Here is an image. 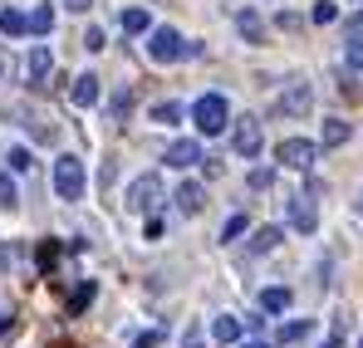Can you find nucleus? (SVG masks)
<instances>
[{"label": "nucleus", "instance_id": "1", "mask_svg": "<svg viewBox=\"0 0 363 348\" xmlns=\"http://www.w3.org/2000/svg\"><path fill=\"white\" fill-rule=\"evenodd\" d=\"M191 123H196V133H206V137L226 133V128H231V108H226V99H221V94H201V99L191 103Z\"/></svg>", "mask_w": 363, "mask_h": 348}, {"label": "nucleus", "instance_id": "2", "mask_svg": "<svg viewBox=\"0 0 363 348\" xmlns=\"http://www.w3.org/2000/svg\"><path fill=\"white\" fill-rule=\"evenodd\" d=\"M275 162L290 167V172H314V162H319V142H309V137H285V142L275 147Z\"/></svg>", "mask_w": 363, "mask_h": 348}, {"label": "nucleus", "instance_id": "3", "mask_svg": "<svg viewBox=\"0 0 363 348\" xmlns=\"http://www.w3.org/2000/svg\"><path fill=\"white\" fill-rule=\"evenodd\" d=\"M55 191H60V201H79L84 196V162L74 152H64L55 162Z\"/></svg>", "mask_w": 363, "mask_h": 348}, {"label": "nucleus", "instance_id": "4", "mask_svg": "<svg viewBox=\"0 0 363 348\" xmlns=\"http://www.w3.org/2000/svg\"><path fill=\"white\" fill-rule=\"evenodd\" d=\"M147 59H152V64H177V59H186V40H182L177 30L162 25V30L147 35Z\"/></svg>", "mask_w": 363, "mask_h": 348}, {"label": "nucleus", "instance_id": "5", "mask_svg": "<svg viewBox=\"0 0 363 348\" xmlns=\"http://www.w3.org/2000/svg\"><path fill=\"white\" fill-rule=\"evenodd\" d=\"M309 108H314V84H309V79H290L285 94H280V113L285 118H304Z\"/></svg>", "mask_w": 363, "mask_h": 348}, {"label": "nucleus", "instance_id": "6", "mask_svg": "<svg viewBox=\"0 0 363 348\" xmlns=\"http://www.w3.org/2000/svg\"><path fill=\"white\" fill-rule=\"evenodd\" d=\"M231 147L241 152L245 162H250V157H260L265 137H260V123H255V118H236V128H231Z\"/></svg>", "mask_w": 363, "mask_h": 348}, {"label": "nucleus", "instance_id": "7", "mask_svg": "<svg viewBox=\"0 0 363 348\" xmlns=\"http://www.w3.org/2000/svg\"><path fill=\"white\" fill-rule=\"evenodd\" d=\"M157 201H162V181H157L152 172L138 176V181L128 186V206H133V211H152Z\"/></svg>", "mask_w": 363, "mask_h": 348}, {"label": "nucleus", "instance_id": "8", "mask_svg": "<svg viewBox=\"0 0 363 348\" xmlns=\"http://www.w3.org/2000/svg\"><path fill=\"white\" fill-rule=\"evenodd\" d=\"M290 226H295L300 235H309L314 226H319V206H314V196H309V191L290 196Z\"/></svg>", "mask_w": 363, "mask_h": 348}, {"label": "nucleus", "instance_id": "9", "mask_svg": "<svg viewBox=\"0 0 363 348\" xmlns=\"http://www.w3.org/2000/svg\"><path fill=\"white\" fill-rule=\"evenodd\" d=\"M162 162H167V167H182V172H186V167H196V162H201V142L177 137V142L167 147V157H162Z\"/></svg>", "mask_w": 363, "mask_h": 348}, {"label": "nucleus", "instance_id": "10", "mask_svg": "<svg viewBox=\"0 0 363 348\" xmlns=\"http://www.w3.org/2000/svg\"><path fill=\"white\" fill-rule=\"evenodd\" d=\"M50 69H55V55H50V45H35V50H30V64H25L30 84H45V79H50Z\"/></svg>", "mask_w": 363, "mask_h": 348}, {"label": "nucleus", "instance_id": "11", "mask_svg": "<svg viewBox=\"0 0 363 348\" xmlns=\"http://www.w3.org/2000/svg\"><path fill=\"white\" fill-rule=\"evenodd\" d=\"M172 201H177L182 216H196V211H201V201H206V191H201V181H182Z\"/></svg>", "mask_w": 363, "mask_h": 348}, {"label": "nucleus", "instance_id": "12", "mask_svg": "<svg viewBox=\"0 0 363 348\" xmlns=\"http://www.w3.org/2000/svg\"><path fill=\"white\" fill-rule=\"evenodd\" d=\"M99 94H104V89H99V79H94V74H79L69 99H74V108H94V103H99Z\"/></svg>", "mask_w": 363, "mask_h": 348}, {"label": "nucleus", "instance_id": "13", "mask_svg": "<svg viewBox=\"0 0 363 348\" xmlns=\"http://www.w3.org/2000/svg\"><path fill=\"white\" fill-rule=\"evenodd\" d=\"M236 30H241L250 45H260V40H265V20H260L250 5H245V10H236Z\"/></svg>", "mask_w": 363, "mask_h": 348}, {"label": "nucleus", "instance_id": "14", "mask_svg": "<svg viewBox=\"0 0 363 348\" xmlns=\"http://www.w3.org/2000/svg\"><path fill=\"white\" fill-rule=\"evenodd\" d=\"M211 334H216V344H241L245 324H241V319H236V314H221V319L211 324Z\"/></svg>", "mask_w": 363, "mask_h": 348}, {"label": "nucleus", "instance_id": "15", "mask_svg": "<svg viewBox=\"0 0 363 348\" xmlns=\"http://www.w3.org/2000/svg\"><path fill=\"white\" fill-rule=\"evenodd\" d=\"M260 309H265V314H285V309H290V290H285V285L260 290Z\"/></svg>", "mask_w": 363, "mask_h": 348}, {"label": "nucleus", "instance_id": "16", "mask_svg": "<svg viewBox=\"0 0 363 348\" xmlns=\"http://www.w3.org/2000/svg\"><path fill=\"white\" fill-rule=\"evenodd\" d=\"M349 137H354V128L344 118H324V147H344Z\"/></svg>", "mask_w": 363, "mask_h": 348}, {"label": "nucleus", "instance_id": "17", "mask_svg": "<svg viewBox=\"0 0 363 348\" xmlns=\"http://www.w3.org/2000/svg\"><path fill=\"white\" fill-rule=\"evenodd\" d=\"M118 25H123V35H147V10L143 5H128L118 15Z\"/></svg>", "mask_w": 363, "mask_h": 348}, {"label": "nucleus", "instance_id": "18", "mask_svg": "<svg viewBox=\"0 0 363 348\" xmlns=\"http://www.w3.org/2000/svg\"><path fill=\"white\" fill-rule=\"evenodd\" d=\"M275 245H280V226H260L250 235V255H270Z\"/></svg>", "mask_w": 363, "mask_h": 348}, {"label": "nucleus", "instance_id": "19", "mask_svg": "<svg viewBox=\"0 0 363 348\" xmlns=\"http://www.w3.org/2000/svg\"><path fill=\"white\" fill-rule=\"evenodd\" d=\"M94 294H99V285H94V280H79V290L69 294V314H84V309L94 304Z\"/></svg>", "mask_w": 363, "mask_h": 348}, {"label": "nucleus", "instance_id": "20", "mask_svg": "<svg viewBox=\"0 0 363 348\" xmlns=\"http://www.w3.org/2000/svg\"><path fill=\"white\" fill-rule=\"evenodd\" d=\"M0 35H30L25 10H0Z\"/></svg>", "mask_w": 363, "mask_h": 348}, {"label": "nucleus", "instance_id": "21", "mask_svg": "<svg viewBox=\"0 0 363 348\" xmlns=\"http://www.w3.org/2000/svg\"><path fill=\"white\" fill-rule=\"evenodd\" d=\"M25 20H30V35H50V30H55V10H50V5H35Z\"/></svg>", "mask_w": 363, "mask_h": 348}, {"label": "nucleus", "instance_id": "22", "mask_svg": "<svg viewBox=\"0 0 363 348\" xmlns=\"http://www.w3.org/2000/svg\"><path fill=\"white\" fill-rule=\"evenodd\" d=\"M309 329H314L309 319H290V324H280V329H275V339H280V344H300Z\"/></svg>", "mask_w": 363, "mask_h": 348}, {"label": "nucleus", "instance_id": "23", "mask_svg": "<svg viewBox=\"0 0 363 348\" xmlns=\"http://www.w3.org/2000/svg\"><path fill=\"white\" fill-rule=\"evenodd\" d=\"M309 20H314V25H334V20H339V5H334V0H314Z\"/></svg>", "mask_w": 363, "mask_h": 348}, {"label": "nucleus", "instance_id": "24", "mask_svg": "<svg viewBox=\"0 0 363 348\" xmlns=\"http://www.w3.org/2000/svg\"><path fill=\"white\" fill-rule=\"evenodd\" d=\"M152 123H167V128L182 123V103H172V99H167V103H157V108H152Z\"/></svg>", "mask_w": 363, "mask_h": 348}, {"label": "nucleus", "instance_id": "25", "mask_svg": "<svg viewBox=\"0 0 363 348\" xmlns=\"http://www.w3.org/2000/svg\"><path fill=\"white\" fill-rule=\"evenodd\" d=\"M108 113H113V118H128V113H133V89H118V94H113Z\"/></svg>", "mask_w": 363, "mask_h": 348}, {"label": "nucleus", "instance_id": "26", "mask_svg": "<svg viewBox=\"0 0 363 348\" xmlns=\"http://www.w3.org/2000/svg\"><path fill=\"white\" fill-rule=\"evenodd\" d=\"M344 64H349V74H363V40H349V50H344Z\"/></svg>", "mask_w": 363, "mask_h": 348}, {"label": "nucleus", "instance_id": "27", "mask_svg": "<svg viewBox=\"0 0 363 348\" xmlns=\"http://www.w3.org/2000/svg\"><path fill=\"white\" fill-rule=\"evenodd\" d=\"M5 162H10V172H30V167H35V157H30L25 147H15V152H10Z\"/></svg>", "mask_w": 363, "mask_h": 348}, {"label": "nucleus", "instance_id": "28", "mask_svg": "<svg viewBox=\"0 0 363 348\" xmlns=\"http://www.w3.org/2000/svg\"><path fill=\"white\" fill-rule=\"evenodd\" d=\"M270 181H275V172H270V167H255V172H250V191H265Z\"/></svg>", "mask_w": 363, "mask_h": 348}, {"label": "nucleus", "instance_id": "29", "mask_svg": "<svg viewBox=\"0 0 363 348\" xmlns=\"http://www.w3.org/2000/svg\"><path fill=\"white\" fill-rule=\"evenodd\" d=\"M55 260H60V245H55V240H45V245H40V270H50Z\"/></svg>", "mask_w": 363, "mask_h": 348}, {"label": "nucleus", "instance_id": "30", "mask_svg": "<svg viewBox=\"0 0 363 348\" xmlns=\"http://www.w3.org/2000/svg\"><path fill=\"white\" fill-rule=\"evenodd\" d=\"M20 196H15V181L10 176H0V206H15Z\"/></svg>", "mask_w": 363, "mask_h": 348}, {"label": "nucleus", "instance_id": "31", "mask_svg": "<svg viewBox=\"0 0 363 348\" xmlns=\"http://www.w3.org/2000/svg\"><path fill=\"white\" fill-rule=\"evenodd\" d=\"M241 231H245V216H231V221H226V231H221V240H236Z\"/></svg>", "mask_w": 363, "mask_h": 348}, {"label": "nucleus", "instance_id": "32", "mask_svg": "<svg viewBox=\"0 0 363 348\" xmlns=\"http://www.w3.org/2000/svg\"><path fill=\"white\" fill-rule=\"evenodd\" d=\"M84 50H104V30H99V25L84 35Z\"/></svg>", "mask_w": 363, "mask_h": 348}, {"label": "nucleus", "instance_id": "33", "mask_svg": "<svg viewBox=\"0 0 363 348\" xmlns=\"http://www.w3.org/2000/svg\"><path fill=\"white\" fill-rule=\"evenodd\" d=\"M64 5H69V10H89L94 0H64Z\"/></svg>", "mask_w": 363, "mask_h": 348}, {"label": "nucleus", "instance_id": "34", "mask_svg": "<svg viewBox=\"0 0 363 348\" xmlns=\"http://www.w3.org/2000/svg\"><path fill=\"white\" fill-rule=\"evenodd\" d=\"M0 334H10V314H0Z\"/></svg>", "mask_w": 363, "mask_h": 348}, {"label": "nucleus", "instance_id": "35", "mask_svg": "<svg viewBox=\"0 0 363 348\" xmlns=\"http://www.w3.org/2000/svg\"><path fill=\"white\" fill-rule=\"evenodd\" d=\"M241 348H265V344H260V339H250V344H241Z\"/></svg>", "mask_w": 363, "mask_h": 348}, {"label": "nucleus", "instance_id": "36", "mask_svg": "<svg viewBox=\"0 0 363 348\" xmlns=\"http://www.w3.org/2000/svg\"><path fill=\"white\" fill-rule=\"evenodd\" d=\"M359 348H363V339H359Z\"/></svg>", "mask_w": 363, "mask_h": 348}, {"label": "nucleus", "instance_id": "37", "mask_svg": "<svg viewBox=\"0 0 363 348\" xmlns=\"http://www.w3.org/2000/svg\"><path fill=\"white\" fill-rule=\"evenodd\" d=\"M0 69H5V64H0Z\"/></svg>", "mask_w": 363, "mask_h": 348}]
</instances>
